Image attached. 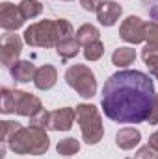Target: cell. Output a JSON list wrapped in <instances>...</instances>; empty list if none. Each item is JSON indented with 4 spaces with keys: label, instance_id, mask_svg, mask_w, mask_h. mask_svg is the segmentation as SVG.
<instances>
[{
    "label": "cell",
    "instance_id": "6da1fadb",
    "mask_svg": "<svg viewBox=\"0 0 158 159\" xmlns=\"http://www.w3.org/2000/svg\"><path fill=\"white\" fill-rule=\"evenodd\" d=\"M155 102V83L141 70H119L102 87L101 106L104 115L119 124L147 122Z\"/></svg>",
    "mask_w": 158,
    "mask_h": 159
},
{
    "label": "cell",
    "instance_id": "7a4b0ae2",
    "mask_svg": "<svg viewBox=\"0 0 158 159\" xmlns=\"http://www.w3.org/2000/svg\"><path fill=\"white\" fill-rule=\"evenodd\" d=\"M7 144H9L11 152H15L19 156H26V154L43 156L50 146V139L43 128H37V126H26L24 128L22 126Z\"/></svg>",
    "mask_w": 158,
    "mask_h": 159
},
{
    "label": "cell",
    "instance_id": "3957f363",
    "mask_svg": "<svg viewBox=\"0 0 158 159\" xmlns=\"http://www.w3.org/2000/svg\"><path fill=\"white\" fill-rule=\"evenodd\" d=\"M75 119L80 126L82 137L86 144H97L101 143L104 135V126H102V117L93 104H78L75 107Z\"/></svg>",
    "mask_w": 158,
    "mask_h": 159
},
{
    "label": "cell",
    "instance_id": "277c9868",
    "mask_svg": "<svg viewBox=\"0 0 158 159\" xmlns=\"http://www.w3.org/2000/svg\"><path fill=\"white\" fill-rule=\"evenodd\" d=\"M24 43L30 46L52 48L58 44V24L56 20L45 19L36 24H30L24 30Z\"/></svg>",
    "mask_w": 158,
    "mask_h": 159
},
{
    "label": "cell",
    "instance_id": "5b68a950",
    "mask_svg": "<svg viewBox=\"0 0 158 159\" xmlns=\"http://www.w3.org/2000/svg\"><path fill=\"white\" fill-rule=\"evenodd\" d=\"M65 81L82 98H93L97 94V80L87 65H73L65 70Z\"/></svg>",
    "mask_w": 158,
    "mask_h": 159
},
{
    "label": "cell",
    "instance_id": "8992f818",
    "mask_svg": "<svg viewBox=\"0 0 158 159\" xmlns=\"http://www.w3.org/2000/svg\"><path fill=\"white\" fill-rule=\"evenodd\" d=\"M22 52V39L15 34H4L2 35V43H0V59L2 65L11 69L17 61L19 56Z\"/></svg>",
    "mask_w": 158,
    "mask_h": 159
},
{
    "label": "cell",
    "instance_id": "52a82bcc",
    "mask_svg": "<svg viewBox=\"0 0 158 159\" xmlns=\"http://www.w3.org/2000/svg\"><path fill=\"white\" fill-rule=\"evenodd\" d=\"M119 37L130 44H138L145 41V22L136 15L126 17L123 24L119 26Z\"/></svg>",
    "mask_w": 158,
    "mask_h": 159
},
{
    "label": "cell",
    "instance_id": "ba28073f",
    "mask_svg": "<svg viewBox=\"0 0 158 159\" xmlns=\"http://www.w3.org/2000/svg\"><path fill=\"white\" fill-rule=\"evenodd\" d=\"M24 17L21 13V7L11 4V2H2L0 4V26L7 32H15L24 24Z\"/></svg>",
    "mask_w": 158,
    "mask_h": 159
},
{
    "label": "cell",
    "instance_id": "9c48e42d",
    "mask_svg": "<svg viewBox=\"0 0 158 159\" xmlns=\"http://www.w3.org/2000/svg\"><path fill=\"white\" fill-rule=\"evenodd\" d=\"M41 109H43L41 100L36 94L24 93V91H15V107H13V113L22 115V117H34V115L39 113Z\"/></svg>",
    "mask_w": 158,
    "mask_h": 159
},
{
    "label": "cell",
    "instance_id": "30bf717a",
    "mask_svg": "<svg viewBox=\"0 0 158 159\" xmlns=\"http://www.w3.org/2000/svg\"><path fill=\"white\" fill-rule=\"evenodd\" d=\"M75 109L73 107H62L56 111H50V120H48V129L52 131H69L75 122Z\"/></svg>",
    "mask_w": 158,
    "mask_h": 159
},
{
    "label": "cell",
    "instance_id": "8fae6325",
    "mask_svg": "<svg viewBox=\"0 0 158 159\" xmlns=\"http://www.w3.org/2000/svg\"><path fill=\"white\" fill-rule=\"evenodd\" d=\"M121 13H123V7L119 6L117 2L104 0V2H101V6L97 9V19H99V22L102 26H114L119 20Z\"/></svg>",
    "mask_w": 158,
    "mask_h": 159
},
{
    "label": "cell",
    "instance_id": "7c38bea8",
    "mask_svg": "<svg viewBox=\"0 0 158 159\" xmlns=\"http://www.w3.org/2000/svg\"><path fill=\"white\" fill-rule=\"evenodd\" d=\"M56 81H58V70H56V67L47 63V65H43V67L37 69L36 78H34V85L39 91H48V89H52L56 85Z\"/></svg>",
    "mask_w": 158,
    "mask_h": 159
},
{
    "label": "cell",
    "instance_id": "4fadbf2b",
    "mask_svg": "<svg viewBox=\"0 0 158 159\" xmlns=\"http://www.w3.org/2000/svg\"><path fill=\"white\" fill-rule=\"evenodd\" d=\"M36 72H37V69H36V65H34L32 61H17V63L9 69L11 78L15 80V81H21V83H26V81H30V80L34 81Z\"/></svg>",
    "mask_w": 158,
    "mask_h": 159
},
{
    "label": "cell",
    "instance_id": "5bb4252c",
    "mask_svg": "<svg viewBox=\"0 0 158 159\" xmlns=\"http://www.w3.org/2000/svg\"><path fill=\"white\" fill-rule=\"evenodd\" d=\"M141 141V133L136 128H121L116 135V144L123 150H132Z\"/></svg>",
    "mask_w": 158,
    "mask_h": 159
},
{
    "label": "cell",
    "instance_id": "9a60e30c",
    "mask_svg": "<svg viewBox=\"0 0 158 159\" xmlns=\"http://www.w3.org/2000/svg\"><path fill=\"white\" fill-rule=\"evenodd\" d=\"M78 50H80V43L77 41V37L62 39L58 44H56V52H58V56H60L63 61H67V59L75 57V56L78 54Z\"/></svg>",
    "mask_w": 158,
    "mask_h": 159
},
{
    "label": "cell",
    "instance_id": "2e32d148",
    "mask_svg": "<svg viewBox=\"0 0 158 159\" xmlns=\"http://www.w3.org/2000/svg\"><path fill=\"white\" fill-rule=\"evenodd\" d=\"M134 59H136V52L130 46H119L112 54V63L116 67H128L134 63Z\"/></svg>",
    "mask_w": 158,
    "mask_h": 159
},
{
    "label": "cell",
    "instance_id": "e0dca14e",
    "mask_svg": "<svg viewBox=\"0 0 158 159\" xmlns=\"http://www.w3.org/2000/svg\"><path fill=\"white\" fill-rule=\"evenodd\" d=\"M77 41L80 44L87 46V44H91L95 41H101V32L93 24H82L78 28V32H77Z\"/></svg>",
    "mask_w": 158,
    "mask_h": 159
},
{
    "label": "cell",
    "instance_id": "ac0fdd59",
    "mask_svg": "<svg viewBox=\"0 0 158 159\" xmlns=\"http://www.w3.org/2000/svg\"><path fill=\"white\" fill-rule=\"evenodd\" d=\"M19 7H21V13H22V17L26 20L28 19H36L43 11V4H41L39 0H22L19 4Z\"/></svg>",
    "mask_w": 158,
    "mask_h": 159
},
{
    "label": "cell",
    "instance_id": "d6986e66",
    "mask_svg": "<svg viewBox=\"0 0 158 159\" xmlns=\"http://www.w3.org/2000/svg\"><path fill=\"white\" fill-rule=\"evenodd\" d=\"M56 150H58L60 156H75V154H78V150H80V143L75 137H65V139H62L58 143Z\"/></svg>",
    "mask_w": 158,
    "mask_h": 159
},
{
    "label": "cell",
    "instance_id": "ffe728a7",
    "mask_svg": "<svg viewBox=\"0 0 158 159\" xmlns=\"http://www.w3.org/2000/svg\"><path fill=\"white\" fill-rule=\"evenodd\" d=\"M21 128L22 126L19 122H15V120H2L0 122V137H2V143H9L17 135V131Z\"/></svg>",
    "mask_w": 158,
    "mask_h": 159
},
{
    "label": "cell",
    "instance_id": "44dd1931",
    "mask_svg": "<svg viewBox=\"0 0 158 159\" xmlns=\"http://www.w3.org/2000/svg\"><path fill=\"white\" fill-rule=\"evenodd\" d=\"M15 91L17 89H9V87H2V106H0V111L4 115L7 113H13V107H15Z\"/></svg>",
    "mask_w": 158,
    "mask_h": 159
},
{
    "label": "cell",
    "instance_id": "7402d4cb",
    "mask_svg": "<svg viewBox=\"0 0 158 159\" xmlns=\"http://www.w3.org/2000/svg\"><path fill=\"white\" fill-rule=\"evenodd\" d=\"M102 54H104V44L101 41H95V43L84 46V57L87 61H97L102 57Z\"/></svg>",
    "mask_w": 158,
    "mask_h": 159
},
{
    "label": "cell",
    "instance_id": "603a6c76",
    "mask_svg": "<svg viewBox=\"0 0 158 159\" xmlns=\"http://www.w3.org/2000/svg\"><path fill=\"white\" fill-rule=\"evenodd\" d=\"M56 24H58V43H60L62 39L75 37V30H73V26H71L69 20L60 19V20H56Z\"/></svg>",
    "mask_w": 158,
    "mask_h": 159
},
{
    "label": "cell",
    "instance_id": "cb8c5ba5",
    "mask_svg": "<svg viewBox=\"0 0 158 159\" xmlns=\"http://www.w3.org/2000/svg\"><path fill=\"white\" fill-rule=\"evenodd\" d=\"M145 41H147V44L158 46V22L156 20L145 22Z\"/></svg>",
    "mask_w": 158,
    "mask_h": 159
},
{
    "label": "cell",
    "instance_id": "d4e9b609",
    "mask_svg": "<svg viewBox=\"0 0 158 159\" xmlns=\"http://www.w3.org/2000/svg\"><path fill=\"white\" fill-rule=\"evenodd\" d=\"M48 120H50V111L41 109L37 115L30 117V126H37V128H43V129H48Z\"/></svg>",
    "mask_w": 158,
    "mask_h": 159
},
{
    "label": "cell",
    "instance_id": "484cf974",
    "mask_svg": "<svg viewBox=\"0 0 158 159\" xmlns=\"http://www.w3.org/2000/svg\"><path fill=\"white\" fill-rule=\"evenodd\" d=\"M132 159H158V150H155V148L149 146V144H145V146H141V148L134 154Z\"/></svg>",
    "mask_w": 158,
    "mask_h": 159
},
{
    "label": "cell",
    "instance_id": "4316f807",
    "mask_svg": "<svg viewBox=\"0 0 158 159\" xmlns=\"http://www.w3.org/2000/svg\"><path fill=\"white\" fill-rule=\"evenodd\" d=\"M141 59L145 61V65L151 63V61H155V59H158V46H155V44H145L143 50H141Z\"/></svg>",
    "mask_w": 158,
    "mask_h": 159
},
{
    "label": "cell",
    "instance_id": "83f0119b",
    "mask_svg": "<svg viewBox=\"0 0 158 159\" xmlns=\"http://www.w3.org/2000/svg\"><path fill=\"white\" fill-rule=\"evenodd\" d=\"M101 2L102 0H80V4H82V7L86 9V11H97L99 9V6H101Z\"/></svg>",
    "mask_w": 158,
    "mask_h": 159
},
{
    "label": "cell",
    "instance_id": "f1b7e54d",
    "mask_svg": "<svg viewBox=\"0 0 158 159\" xmlns=\"http://www.w3.org/2000/svg\"><path fill=\"white\" fill-rule=\"evenodd\" d=\"M147 122H149L151 126L158 124V102H155V107H153V111H151V115H149Z\"/></svg>",
    "mask_w": 158,
    "mask_h": 159
},
{
    "label": "cell",
    "instance_id": "f546056e",
    "mask_svg": "<svg viewBox=\"0 0 158 159\" xmlns=\"http://www.w3.org/2000/svg\"><path fill=\"white\" fill-rule=\"evenodd\" d=\"M147 67H149V72H151V74L158 80V59L151 61V63H147Z\"/></svg>",
    "mask_w": 158,
    "mask_h": 159
},
{
    "label": "cell",
    "instance_id": "4dcf8cb0",
    "mask_svg": "<svg viewBox=\"0 0 158 159\" xmlns=\"http://www.w3.org/2000/svg\"><path fill=\"white\" fill-rule=\"evenodd\" d=\"M149 146H153L155 150H158V131H155V133L149 137Z\"/></svg>",
    "mask_w": 158,
    "mask_h": 159
},
{
    "label": "cell",
    "instance_id": "1f68e13d",
    "mask_svg": "<svg viewBox=\"0 0 158 159\" xmlns=\"http://www.w3.org/2000/svg\"><path fill=\"white\" fill-rule=\"evenodd\" d=\"M156 102H158V93H156Z\"/></svg>",
    "mask_w": 158,
    "mask_h": 159
}]
</instances>
